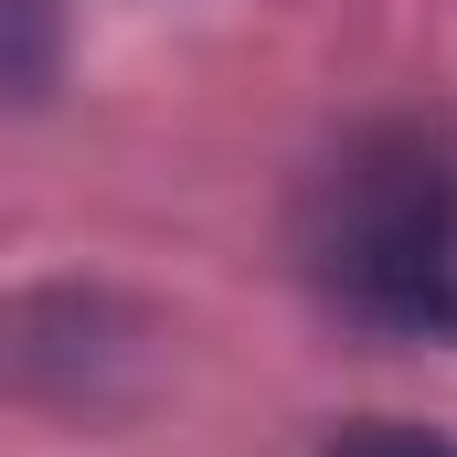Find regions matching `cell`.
I'll return each instance as SVG.
<instances>
[{"label": "cell", "mask_w": 457, "mask_h": 457, "mask_svg": "<svg viewBox=\"0 0 457 457\" xmlns=\"http://www.w3.org/2000/svg\"><path fill=\"white\" fill-rule=\"evenodd\" d=\"M298 266L361 330H457V138L415 117L341 138L298 203Z\"/></svg>", "instance_id": "cell-1"}, {"label": "cell", "mask_w": 457, "mask_h": 457, "mask_svg": "<svg viewBox=\"0 0 457 457\" xmlns=\"http://www.w3.org/2000/svg\"><path fill=\"white\" fill-rule=\"evenodd\" d=\"M149 361V320L96 287H32L0 298V394L32 404H117Z\"/></svg>", "instance_id": "cell-2"}, {"label": "cell", "mask_w": 457, "mask_h": 457, "mask_svg": "<svg viewBox=\"0 0 457 457\" xmlns=\"http://www.w3.org/2000/svg\"><path fill=\"white\" fill-rule=\"evenodd\" d=\"M320 457H457V447L426 436V426H351V436H330Z\"/></svg>", "instance_id": "cell-3"}]
</instances>
